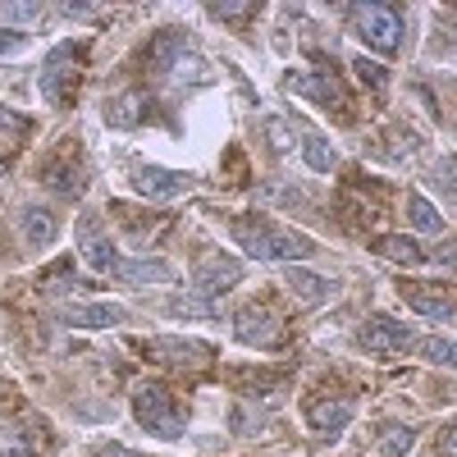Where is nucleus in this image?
<instances>
[{
	"label": "nucleus",
	"mask_w": 457,
	"mask_h": 457,
	"mask_svg": "<svg viewBox=\"0 0 457 457\" xmlns=\"http://www.w3.org/2000/svg\"><path fill=\"white\" fill-rule=\"evenodd\" d=\"M284 83H288L293 92H302V96H312L316 105L334 110V114H348V110H343V92H338L334 83H325V79H297V73H288Z\"/></svg>",
	"instance_id": "obj_20"
},
{
	"label": "nucleus",
	"mask_w": 457,
	"mask_h": 457,
	"mask_svg": "<svg viewBox=\"0 0 457 457\" xmlns=\"http://www.w3.org/2000/svg\"><path fill=\"white\" fill-rule=\"evenodd\" d=\"M133 187H137L142 197H151V202H170V197L187 193V187H193V179L174 174V170H161V165H142V170L133 174Z\"/></svg>",
	"instance_id": "obj_9"
},
{
	"label": "nucleus",
	"mask_w": 457,
	"mask_h": 457,
	"mask_svg": "<svg viewBox=\"0 0 457 457\" xmlns=\"http://www.w3.org/2000/svg\"><path fill=\"white\" fill-rule=\"evenodd\" d=\"M353 421V398H312L307 403V426L316 435H338Z\"/></svg>",
	"instance_id": "obj_12"
},
{
	"label": "nucleus",
	"mask_w": 457,
	"mask_h": 457,
	"mask_svg": "<svg viewBox=\"0 0 457 457\" xmlns=\"http://www.w3.org/2000/svg\"><path fill=\"white\" fill-rule=\"evenodd\" d=\"M238 279H243V265H238L234 256L211 252V256L197 261V270H193V293H197L202 302H215V297H224L228 288H234Z\"/></svg>",
	"instance_id": "obj_5"
},
{
	"label": "nucleus",
	"mask_w": 457,
	"mask_h": 457,
	"mask_svg": "<svg viewBox=\"0 0 457 457\" xmlns=\"http://www.w3.org/2000/svg\"><path fill=\"white\" fill-rule=\"evenodd\" d=\"M234 243L256 256V261H307L316 256V243L307 234H293V228H279L275 220H265V215H238L234 220Z\"/></svg>",
	"instance_id": "obj_1"
},
{
	"label": "nucleus",
	"mask_w": 457,
	"mask_h": 457,
	"mask_svg": "<svg viewBox=\"0 0 457 457\" xmlns=\"http://www.w3.org/2000/svg\"><path fill=\"white\" fill-rule=\"evenodd\" d=\"M37 448H42V439H37V430H28V426L0 430V457H37Z\"/></svg>",
	"instance_id": "obj_22"
},
{
	"label": "nucleus",
	"mask_w": 457,
	"mask_h": 457,
	"mask_svg": "<svg viewBox=\"0 0 457 457\" xmlns=\"http://www.w3.org/2000/svg\"><path fill=\"white\" fill-rule=\"evenodd\" d=\"M439 457H457V421H453V430L444 435V444H439Z\"/></svg>",
	"instance_id": "obj_33"
},
{
	"label": "nucleus",
	"mask_w": 457,
	"mask_h": 457,
	"mask_svg": "<svg viewBox=\"0 0 457 457\" xmlns=\"http://www.w3.org/2000/svg\"><path fill=\"white\" fill-rule=\"evenodd\" d=\"M211 14L215 19H228V23H247L256 14V5H247V0H243V5H238V0H224V5H211Z\"/></svg>",
	"instance_id": "obj_29"
},
{
	"label": "nucleus",
	"mask_w": 457,
	"mask_h": 457,
	"mask_svg": "<svg viewBox=\"0 0 457 457\" xmlns=\"http://www.w3.org/2000/svg\"><path fill=\"white\" fill-rule=\"evenodd\" d=\"M302 156H307L312 170H334V151L325 146L320 133H302Z\"/></svg>",
	"instance_id": "obj_24"
},
{
	"label": "nucleus",
	"mask_w": 457,
	"mask_h": 457,
	"mask_svg": "<svg viewBox=\"0 0 457 457\" xmlns=\"http://www.w3.org/2000/svg\"><path fill=\"white\" fill-rule=\"evenodd\" d=\"M23 46V37H14V32H0V51H19Z\"/></svg>",
	"instance_id": "obj_34"
},
{
	"label": "nucleus",
	"mask_w": 457,
	"mask_h": 457,
	"mask_svg": "<svg viewBox=\"0 0 457 457\" xmlns=\"http://www.w3.org/2000/svg\"><path fill=\"white\" fill-rule=\"evenodd\" d=\"M398 293H403L407 307L421 312L426 320H457V307H453L439 288H430V284H398Z\"/></svg>",
	"instance_id": "obj_11"
},
{
	"label": "nucleus",
	"mask_w": 457,
	"mask_h": 457,
	"mask_svg": "<svg viewBox=\"0 0 457 457\" xmlns=\"http://www.w3.org/2000/svg\"><path fill=\"white\" fill-rule=\"evenodd\" d=\"M146 353L156 361H165V366H187V370H197V366L211 361V348L206 343H193V338H151Z\"/></svg>",
	"instance_id": "obj_10"
},
{
	"label": "nucleus",
	"mask_w": 457,
	"mask_h": 457,
	"mask_svg": "<svg viewBox=\"0 0 457 457\" xmlns=\"http://www.w3.org/2000/svg\"><path fill=\"white\" fill-rule=\"evenodd\" d=\"M73 234H79V247H83V261L92 265V270H110L114 261V243H110V234H105V224H101V215L96 211H87L83 220H79V228H73Z\"/></svg>",
	"instance_id": "obj_6"
},
{
	"label": "nucleus",
	"mask_w": 457,
	"mask_h": 457,
	"mask_svg": "<svg viewBox=\"0 0 457 457\" xmlns=\"http://www.w3.org/2000/svg\"><path fill=\"white\" fill-rule=\"evenodd\" d=\"M146 96L142 92H124V96H114L110 105H105V124L110 129H137L142 120H146Z\"/></svg>",
	"instance_id": "obj_17"
},
{
	"label": "nucleus",
	"mask_w": 457,
	"mask_h": 457,
	"mask_svg": "<svg viewBox=\"0 0 457 457\" xmlns=\"http://www.w3.org/2000/svg\"><path fill=\"white\" fill-rule=\"evenodd\" d=\"M411 444H416V430L411 426H389L385 430V457H403Z\"/></svg>",
	"instance_id": "obj_26"
},
{
	"label": "nucleus",
	"mask_w": 457,
	"mask_h": 457,
	"mask_svg": "<svg viewBox=\"0 0 457 457\" xmlns=\"http://www.w3.org/2000/svg\"><path fill=\"white\" fill-rule=\"evenodd\" d=\"M79 60H83V46H55L42 64V73H37V92H42L51 105H69L73 101V87H79Z\"/></svg>",
	"instance_id": "obj_3"
},
{
	"label": "nucleus",
	"mask_w": 457,
	"mask_h": 457,
	"mask_svg": "<svg viewBox=\"0 0 457 457\" xmlns=\"http://www.w3.org/2000/svg\"><path fill=\"white\" fill-rule=\"evenodd\" d=\"M430 261H439V265H453V270H457V238H448L444 247H435V252H430Z\"/></svg>",
	"instance_id": "obj_32"
},
{
	"label": "nucleus",
	"mask_w": 457,
	"mask_h": 457,
	"mask_svg": "<svg viewBox=\"0 0 457 457\" xmlns=\"http://www.w3.org/2000/svg\"><path fill=\"white\" fill-rule=\"evenodd\" d=\"M110 275L133 284V288H146V284H170L174 279V265L170 261H114Z\"/></svg>",
	"instance_id": "obj_14"
},
{
	"label": "nucleus",
	"mask_w": 457,
	"mask_h": 457,
	"mask_svg": "<svg viewBox=\"0 0 457 457\" xmlns=\"http://www.w3.org/2000/svg\"><path fill=\"white\" fill-rule=\"evenodd\" d=\"M183 46H187V32L183 28H161L156 37H151V46H146L151 69H174L183 60Z\"/></svg>",
	"instance_id": "obj_15"
},
{
	"label": "nucleus",
	"mask_w": 457,
	"mask_h": 457,
	"mask_svg": "<svg viewBox=\"0 0 457 457\" xmlns=\"http://www.w3.org/2000/svg\"><path fill=\"white\" fill-rule=\"evenodd\" d=\"M0 19L5 23H37L42 19V5H0Z\"/></svg>",
	"instance_id": "obj_31"
},
{
	"label": "nucleus",
	"mask_w": 457,
	"mask_h": 457,
	"mask_svg": "<svg viewBox=\"0 0 457 457\" xmlns=\"http://www.w3.org/2000/svg\"><path fill=\"white\" fill-rule=\"evenodd\" d=\"M288 288L307 302V307H320V302L329 297V279H320V275H312V270H302V265H288Z\"/></svg>",
	"instance_id": "obj_21"
},
{
	"label": "nucleus",
	"mask_w": 457,
	"mask_h": 457,
	"mask_svg": "<svg viewBox=\"0 0 457 457\" xmlns=\"http://www.w3.org/2000/svg\"><path fill=\"white\" fill-rule=\"evenodd\" d=\"M411 343V329L403 325V320H394V316H375L366 329H361V348L370 353V357H394V353H403Z\"/></svg>",
	"instance_id": "obj_7"
},
{
	"label": "nucleus",
	"mask_w": 457,
	"mask_h": 457,
	"mask_svg": "<svg viewBox=\"0 0 457 457\" xmlns=\"http://www.w3.org/2000/svg\"><path fill=\"white\" fill-rule=\"evenodd\" d=\"M124 320H129L124 307H114V302H92V307L73 302V307H64V325H73V329H114Z\"/></svg>",
	"instance_id": "obj_13"
},
{
	"label": "nucleus",
	"mask_w": 457,
	"mask_h": 457,
	"mask_svg": "<svg viewBox=\"0 0 457 457\" xmlns=\"http://www.w3.org/2000/svg\"><path fill=\"white\" fill-rule=\"evenodd\" d=\"M353 23H357V37L379 55H394L403 46V10L398 5H357Z\"/></svg>",
	"instance_id": "obj_4"
},
{
	"label": "nucleus",
	"mask_w": 457,
	"mask_h": 457,
	"mask_svg": "<svg viewBox=\"0 0 457 457\" xmlns=\"http://www.w3.org/2000/svg\"><path fill=\"white\" fill-rule=\"evenodd\" d=\"M270 133H275V146H288V124H279V120H275V124H270Z\"/></svg>",
	"instance_id": "obj_35"
},
{
	"label": "nucleus",
	"mask_w": 457,
	"mask_h": 457,
	"mask_svg": "<svg viewBox=\"0 0 457 457\" xmlns=\"http://www.w3.org/2000/svg\"><path fill=\"white\" fill-rule=\"evenodd\" d=\"M19 228H23V243H32V247H51V243H55V234H60L55 215H51V211H42V206L19 211Z\"/></svg>",
	"instance_id": "obj_16"
},
{
	"label": "nucleus",
	"mask_w": 457,
	"mask_h": 457,
	"mask_svg": "<svg viewBox=\"0 0 457 457\" xmlns=\"http://www.w3.org/2000/svg\"><path fill=\"white\" fill-rule=\"evenodd\" d=\"M42 183H46V187H55V193H64V197H79L87 179H83V170H79V165H69V151H64V156L46 161Z\"/></svg>",
	"instance_id": "obj_18"
},
{
	"label": "nucleus",
	"mask_w": 457,
	"mask_h": 457,
	"mask_svg": "<svg viewBox=\"0 0 457 457\" xmlns=\"http://www.w3.org/2000/svg\"><path fill=\"white\" fill-rule=\"evenodd\" d=\"M421 357L435 361V366H457V343L453 338H421Z\"/></svg>",
	"instance_id": "obj_25"
},
{
	"label": "nucleus",
	"mask_w": 457,
	"mask_h": 457,
	"mask_svg": "<svg viewBox=\"0 0 457 457\" xmlns=\"http://www.w3.org/2000/svg\"><path fill=\"white\" fill-rule=\"evenodd\" d=\"M444 193H457V156H444L439 165H435V174H430Z\"/></svg>",
	"instance_id": "obj_30"
},
{
	"label": "nucleus",
	"mask_w": 457,
	"mask_h": 457,
	"mask_svg": "<svg viewBox=\"0 0 457 457\" xmlns=\"http://www.w3.org/2000/svg\"><path fill=\"white\" fill-rule=\"evenodd\" d=\"M375 252L385 256V261H398V265H426L430 261V252L416 243V238H403V234H385L375 243Z\"/></svg>",
	"instance_id": "obj_19"
},
{
	"label": "nucleus",
	"mask_w": 457,
	"mask_h": 457,
	"mask_svg": "<svg viewBox=\"0 0 457 457\" xmlns=\"http://www.w3.org/2000/svg\"><path fill=\"white\" fill-rule=\"evenodd\" d=\"M133 416H137V426L151 430L156 439H179L183 435V411H179L174 394L161 389V385H137L133 389Z\"/></svg>",
	"instance_id": "obj_2"
},
{
	"label": "nucleus",
	"mask_w": 457,
	"mask_h": 457,
	"mask_svg": "<svg viewBox=\"0 0 457 457\" xmlns=\"http://www.w3.org/2000/svg\"><path fill=\"white\" fill-rule=\"evenodd\" d=\"M170 316H197V320H206L211 302H202V297H170Z\"/></svg>",
	"instance_id": "obj_27"
},
{
	"label": "nucleus",
	"mask_w": 457,
	"mask_h": 457,
	"mask_svg": "<svg viewBox=\"0 0 457 457\" xmlns=\"http://www.w3.org/2000/svg\"><path fill=\"white\" fill-rule=\"evenodd\" d=\"M234 334H238V343H247V348H275V343L284 338V325L265 307H243L238 320H234Z\"/></svg>",
	"instance_id": "obj_8"
},
{
	"label": "nucleus",
	"mask_w": 457,
	"mask_h": 457,
	"mask_svg": "<svg viewBox=\"0 0 457 457\" xmlns=\"http://www.w3.org/2000/svg\"><path fill=\"white\" fill-rule=\"evenodd\" d=\"M407 220L421 228V234H439V228H444V215H439L435 202L421 197V193H407Z\"/></svg>",
	"instance_id": "obj_23"
},
{
	"label": "nucleus",
	"mask_w": 457,
	"mask_h": 457,
	"mask_svg": "<svg viewBox=\"0 0 457 457\" xmlns=\"http://www.w3.org/2000/svg\"><path fill=\"white\" fill-rule=\"evenodd\" d=\"M353 73H357V79H361L366 87H385V83H389V73L379 69L375 60H366V55H361V60H353Z\"/></svg>",
	"instance_id": "obj_28"
}]
</instances>
